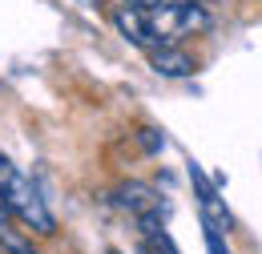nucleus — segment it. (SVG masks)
Returning a JSON list of instances; mask_svg holds the SVG:
<instances>
[{"mask_svg":"<svg viewBox=\"0 0 262 254\" xmlns=\"http://www.w3.org/2000/svg\"><path fill=\"white\" fill-rule=\"evenodd\" d=\"M0 194H4V202H8V214H16L25 226H33L36 234H53V230H57V218H53L49 206L40 202L36 186L8 158H0Z\"/></svg>","mask_w":262,"mask_h":254,"instance_id":"nucleus-1","label":"nucleus"},{"mask_svg":"<svg viewBox=\"0 0 262 254\" xmlns=\"http://www.w3.org/2000/svg\"><path fill=\"white\" fill-rule=\"evenodd\" d=\"M190 182H194L198 210H202V230H218V234H230L234 218H230V210H226V198L218 194L222 178H214V182H210V178L202 174V165H198V161H190Z\"/></svg>","mask_w":262,"mask_h":254,"instance_id":"nucleus-2","label":"nucleus"},{"mask_svg":"<svg viewBox=\"0 0 262 254\" xmlns=\"http://www.w3.org/2000/svg\"><path fill=\"white\" fill-rule=\"evenodd\" d=\"M113 29L121 32L133 49H141V53H149V49L158 45V36H154V29H149V20H145V12H141V8L121 4V8L113 12Z\"/></svg>","mask_w":262,"mask_h":254,"instance_id":"nucleus-3","label":"nucleus"},{"mask_svg":"<svg viewBox=\"0 0 262 254\" xmlns=\"http://www.w3.org/2000/svg\"><path fill=\"white\" fill-rule=\"evenodd\" d=\"M117 206L129 210L133 218H141V214H162V198H158L154 186H145V182H121V186H117Z\"/></svg>","mask_w":262,"mask_h":254,"instance_id":"nucleus-4","label":"nucleus"},{"mask_svg":"<svg viewBox=\"0 0 262 254\" xmlns=\"http://www.w3.org/2000/svg\"><path fill=\"white\" fill-rule=\"evenodd\" d=\"M145 57H149V69H154L158 77H190V73L198 69L194 57L182 53L178 45H154Z\"/></svg>","mask_w":262,"mask_h":254,"instance_id":"nucleus-5","label":"nucleus"},{"mask_svg":"<svg viewBox=\"0 0 262 254\" xmlns=\"http://www.w3.org/2000/svg\"><path fill=\"white\" fill-rule=\"evenodd\" d=\"M173 4H178V29H182V36H202V32L214 29V16H210V8L202 0H173Z\"/></svg>","mask_w":262,"mask_h":254,"instance_id":"nucleus-6","label":"nucleus"},{"mask_svg":"<svg viewBox=\"0 0 262 254\" xmlns=\"http://www.w3.org/2000/svg\"><path fill=\"white\" fill-rule=\"evenodd\" d=\"M0 250H4V254H40L20 230H12L8 218H0Z\"/></svg>","mask_w":262,"mask_h":254,"instance_id":"nucleus-7","label":"nucleus"},{"mask_svg":"<svg viewBox=\"0 0 262 254\" xmlns=\"http://www.w3.org/2000/svg\"><path fill=\"white\" fill-rule=\"evenodd\" d=\"M206 254H230L226 238H222L218 230H206Z\"/></svg>","mask_w":262,"mask_h":254,"instance_id":"nucleus-8","label":"nucleus"},{"mask_svg":"<svg viewBox=\"0 0 262 254\" xmlns=\"http://www.w3.org/2000/svg\"><path fill=\"white\" fill-rule=\"evenodd\" d=\"M137 137H141V145H145L149 154H158V150H162V145H165V137H162V133H158V129H141Z\"/></svg>","mask_w":262,"mask_h":254,"instance_id":"nucleus-9","label":"nucleus"},{"mask_svg":"<svg viewBox=\"0 0 262 254\" xmlns=\"http://www.w3.org/2000/svg\"><path fill=\"white\" fill-rule=\"evenodd\" d=\"M121 4H129V8H141V12H145V8H158L162 0H121Z\"/></svg>","mask_w":262,"mask_h":254,"instance_id":"nucleus-10","label":"nucleus"},{"mask_svg":"<svg viewBox=\"0 0 262 254\" xmlns=\"http://www.w3.org/2000/svg\"><path fill=\"white\" fill-rule=\"evenodd\" d=\"M0 218H12V214H8V202H4V194H0Z\"/></svg>","mask_w":262,"mask_h":254,"instance_id":"nucleus-11","label":"nucleus"},{"mask_svg":"<svg viewBox=\"0 0 262 254\" xmlns=\"http://www.w3.org/2000/svg\"><path fill=\"white\" fill-rule=\"evenodd\" d=\"M202 4H226V0H202Z\"/></svg>","mask_w":262,"mask_h":254,"instance_id":"nucleus-12","label":"nucleus"},{"mask_svg":"<svg viewBox=\"0 0 262 254\" xmlns=\"http://www.w3.org/2000/svg\"><path fill=\"white\" fill-rule=\"evenodd\" d=\"M85 4H97V0H85Z\"/></svg>","mask_w":262,"mask_h":254,"instance_id":"nucleus-13","label":"nucleus"},{"mask_svg":"<svg viewBox=\"0 0 262 254\" xmlns=\"http://www.w3.org/2000/svg\"><path fill=\"white\" fill-rule=\"evenodd\" d=\"M109 254H121V250H109Z\"/></svg>","mask_w":262,"mask_h":254,"instance_id":"nucleus-14","label":"nucleus"}]
</instances>
